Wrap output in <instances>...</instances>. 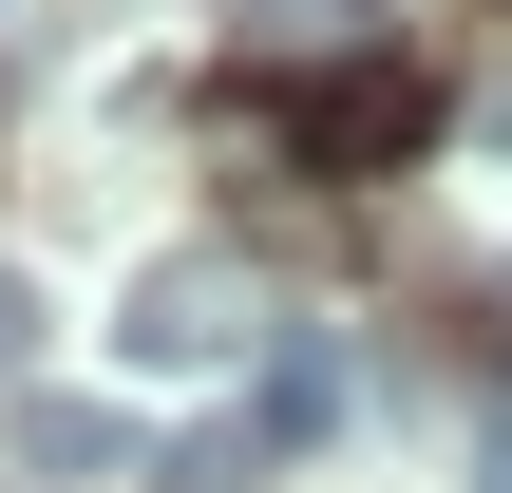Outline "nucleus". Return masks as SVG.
<instances>
[{
    "label": "nucleus",
    "instance_id": "f257e3e1",
    "mask_svg": "<svg viewBox=\"0 0 512 493\" xmlns=\"http://www.w3.org/2000/svg\"><path fill=\"white\" fill-rule=\"evenodd\" d=\"M247 342H285V323H266V285H247L228 247H152V266L114 285V361H133V380H228Z\"/></svg>",
    "mask_w": 512,
    "mask_h": 493
},
{
    "label": "nucleus",
    "instance_id": "f03ea898",
    "mask_svg": "<svg viewBox=\"0 0 512 493\" xmlns=\"http://www.w3.org/2000/svg\"><path fill=\"white\" fill-rule=\"evenodd\" d=\"M418 133H437L418 57H342V76H304V171H399Z\"/></svg>",
    "mask_w": 512,
    "mask_h": 493
},
{
    "label": "nucleus",
    "instance_id": "7ed1b4c3",
    "mask_svg": "<svg viewBox=\"0 0 512 493\" xmlns=\"http://www.w3.org/2000/svg\"><path fill=\"white\" fill-rule=\"evenodd\" d=\"M323 418H342V361H323V342L285 323V342H266V399H247V418L209 437V475H190V493H228V475H266V456H304Z\"/></svg>",
    "mask_w": 512,
    "mask_h": 493
},
{
    "label": "nucleus",
    "instance_id": "20e7f679",
    "mask_svg": "<svg viewBox=\"0 0 512 493\" xmlns=\"http://www.w3.org/2000/svg\"><path fill=\"white\" fill-rule=\"evenodd\" d=\"M228 38H247V76H342V57H399V19H380V0H247Z\"/></svg>",
    "mask_w": 512,
    "mask_h": 493
},
{
    "label": "nucleus",
    "instance_id": "39448f33",
    "mask_svg": "<svg viewBox=\"0 0 512 493\" xmlns=\"http://www.w3.org/2000/svg\"><path fill=\"white\" fill-rule=\"evenodd\" d=\"M19 456L38 475H133V418L114 399H19Z\"/></svg>",
    "mask_w": 512,
    "mask_h": 493
},
{
    "label": "nucleus",
    "instance_id": "423d86ee",
    "mask_svg": "<svg viewBox=\"0 0 512 493\" xmlns=\"http://www.w3.org/2000/svg\"><path fill=\"white\" fill-rule=\"evenodd\" d=\"M19 361H38V285L0 266V380H19Z\"/></svg>",
    "mask_w": 512,
    "mask_h": 493
}]
</instances>
